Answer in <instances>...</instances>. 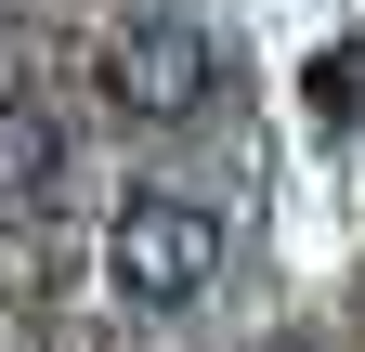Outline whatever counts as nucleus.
Instances as JSON below:
<instances>
[{
  "label": "nucleus",
  "instance_id": "obj_2",
  "mask_svg": "<svg viewBox=\"0 0 365 352\" xmlns=\"http://www.w3.org/2000/svg\"><path fill=\"white\" fill-rule=\"evenodd\" d=\"M222 92V53H209V26H182V14H130L105 39V105L118 118H144V130H182Z\"/></svg>",
  "mask_w": 365,
  "mask_h": 352
},
{
  "label": "nucleus",
  "instance_id": "obj_3",
  "mask_svg": "<svg viewBox=\"0 0 365 352\" xmlns=\"http://www.w3.org/2000/svg\"><path fill=\"white\" fill-rule=\"evenodd\" d=\"M66 183V118L39 92H0V209H53Z\"/></svg>",
  "mask_w": 365,
  "mask_h": 352
},
{
  "label": "nucleus",
  "instance_id": "obj_1",
  "mask_svg": "<svg viewBox=\"0 0 365 352\" xmlns=\"http://www.w3.org/2000/svg\"><path fill=\"white\" fill-rule=\"evenodd\" d=\"M105 274H118V300H144V314H182V300H209V274H222V222L196 196L144 183V196H118V222H105Z\"/></svg>",
  "mask_w": 365,
  "mask_h": 352
}]
</instances>
